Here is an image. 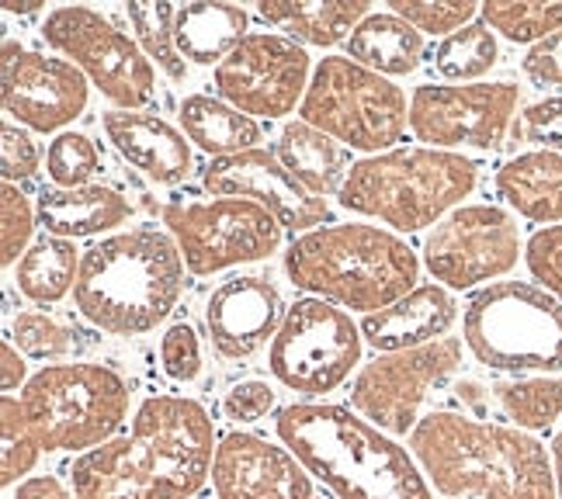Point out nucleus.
<instances>
[{
	"instance_id": "nucleus-1",
	"label": "nucleus",
	"mask_w": 562,
	"mask_h": 499,
	"mask_svg": "<svg viewBox=\"0 0 562 499\" xmlns=\"http://www.w3.org/2000/svg\"><path fill=\"white\" fill-rule=\"evenodd\" d=\"M215 430L202 402L146 399L125 438L80 454L67 468L74 499H191L212 479Z\"/></svg>"
},
{
	"instance_id": "nucleus-2",
	"label": "nucleus",
	"mask_w": 562,
	"mask_h": 499,
	"mask_svg": "<svg viewBox=\"0 0 562 499\" xmlns=\"http://www.w3.org/2000/svg\"><path fill=\"white\" fill-rule=\"evenodd\" d=\"M409 454L448 499H559L549 447L528 430L465 413H427Z\"/></svg>"
},
{
	"instance_id": "nucleus-3",
	"label": "nucleus",
	"mask_w": 562,
	"mask_h": 499,
	"mask_svg": "<svg viewBox=\"0 0 562 499\" xmlns=\"http://www.w3.org/2000/svg\"><path fill=\"white\" fill-rule=\"evenodd\" d=\"M274 433L337 499H435L414 454L351 406L292 402L278 409Z\"/></svg>"
},
{
	"instance_id": "nucleus-4",
	"label": "nucleus",
	"mask_w": 562,
	"mask_h": 499,
	"mask_svg": "<svg viewBox=\"0 0 562 499\" xmlns=\"http://www.w3.org/2000/svg\"><path fill=\"white\" fill-rule=\"evenodd\" d=\"M184 288V257L175 236L128 229L94 243L80 257L74 302L94 330L139 337L157 330Z\"/></svg>"
},
{
	"instance_id": "nucleus-5",
	"label": "nucleus",
	"mask_w": 562,
	"mask_h": 499,
	"mask_svg": "<svg viewBox=\"0 0 562 499\" xmlns=\"http://www.w3.org/2000/svg\"><path fill=\"white\" fill-rule=\"evenodd\" d=\"M285 271L295 288L372 316L417 288L420 260L400 236L348 223L299 236L285 253Z\"/></svg>"
},
{
	"instance_id": "nucleus-6",
	"label": "nucleus",
	"mask_w": 562,
	"mask_h": 499,
	"mask_svg": "<svg viewBox=\"0 0 562 499\" xmlns=\"http://www.w3.org/2000/svg\"><path fill=\"white\" fill-rule=\"evenodd\" d=\"M475 188V163L448 149H389L358 160L340 191V205L375 215L400 233H417L445 219Z\"/></svg>"
},
{
	"instance_id": "nucleus-7",
	"label": "nucleus",
	"mask_w": 562,
	"mask_h": 499,
	"mask_svg": "<svg viewBox=\"0 0 562 499\" xmlns=\"http://www.w3.org/2000/svg\"><path fill=\"white\" fill-rule=\"evenodd\" d=\"M42 451H94L128 417V382L104 364H49L18 396Z\"/></svg>"
},
{
	"instance_id": "nucleus-8",
	"label": "nucleus",
	"mask_w": 562,
	"mask_h": 499,
	"mask_svg": "<svg viewBox=\"0 0 562 499\" xmlns=\"http://www.w3.org/2000/svg\"><path fill=\"white\" fill-rule=\"evenodd\" d=\"M465 347L504 375L562 372V302L525 281L483 288L465 309Z\"/></svg>"
},
{
	"instance_id": "nucleus-9",
	"label": "nucleus",
	"mask_w": 562,
	"mask_h": 499,
	"mask_svg": "<svg viewBox=\"0 0 562 499\" xmlns=\"http://www.w3.org/2000/svg\"><path fill=\"white\" fill-rule=\"evenodd\" d=\"M299 112L302 122L330 139L375 157L400 143L409 125L406 94L393 80L361 67L351 56H330L319 63Z\"/></svg>"
},
{
	"instance_id": "nucleus-10",
	"label": "nucleus",
	"mask_w": 562,
	"mask_h": 499,
	"mask_svg": "<svg viewBox=\"0 0 562 499\" xmlns=\"http://www.w3.org/2000/svg\"><path fill=\"white\" fill-rule=\"evenodd\" d=\"M361 361V330L323 298H299L271 340V375L302 396H327L351 378Z\"/></svg>"
},
{
	"instance_id": "nucleus-11",
	"label": "nucleus",
	"mask_w": 562,
	"mask_h": 499,
	"mask_svg": "<svg viewBox=\"0 0 562 499\" xmlns=\"http://www.w3.org/2000/svg\"><path fill=\"white\" fill-rule=\"evenodd\" d=\"M164 223L184 257V268L202 277L271 257L285 229L265 205L247 199L175 202L164 208Z\"/></svg>"
},
{
	"instance_id": "nucleus-12",
	"label": "nucleus",
	"mask_w": 562,
	"mask_h": 499,
	"mask_svg": "<svg viewBox=\"0 0 562 499\" xmlns=\"http://www.w3.org/2000/svg\"><path fill=\"white\" fill-rule=\"evenodd\" d=\"M42 35L53 49L74 59V67L91 77L98 91L119 104V112H139L157 98L146 53L104 14L91 8H59L46 18Z\"/></svg>"
},
{
	"instance_id": "nucleus-13",
	"label": "nucleus",
	"mask_w": 562,
	"mask_h": 499,
	"mask_svg": "<svg viewBox=\"0 0 562 499\" xmlns=\"http://www.w3.org/2000/svg\"><path fill=\"white\" fill-rule=\"evenodd\" d=\"M462 367V340L445 337L414 351L379 354L351 385V409L389 438H406L424 420L420 406Z\"/></svg>"
},
{
	"instance_id": "nucleus-14",
	"label": "nucleus",
	"mask_w": 562,
	"mask_h": 499,
	"mask_svg": "<svg viewBox=\"0 0 562 499\" xmlns=\"http://www.w3.org/2000/svg\"><path fill=\"white\" fill-rule=\"evenodd\" d=\"M517 101H521V91L514 83H424L409 98V128L420 143H427V149H501Z\"/></svg>"
},
{
	"instance_id": "nucleus-15",
	"label": "nucleus",
	"mask_w": 562,
	"mask_h": 499,
	"mask_svg": "<svg viewBox=\"0 0 562 499\" xmlns=\"http://www.w3.org/2000/svg\"><path fill=\"white\" fill-rule=\"evenodd\" d=\"M521 257L517 223L496 205H462L435 226L424 264L448 288H472L507 274Z\"/></svg>"
},
{
	"instance_id": "nucleus-16",
	"label": "nucleus",
	"mask_w": 562,
	"mask_h": 499,
	"mask_svg": "<svg viewBox=\"0 0 562 499\" xmlns=\"http://www.w3.org/2000/svg\"><path fill=\"white\" fill-rule=\"evenodd\" d=\"M306 77L310 56L299 42L257 32L215 67V91L244 115L281 118L306 98Z\"/></svg>"
},
{
	"instance_id": "nucleus-17",
	"label": "nucleus",
	"mask_w": 562,
	"mask_h": 499,
	"mask_svg": "<svg viewBox=\"0 0 562 499\" xmlns=\"http://www.w3.org/2000/svg\"><path fill=\"white\" fill-rule=\"evenodd\" d=\"M0 98L4 112L21 125L56 133L88 107V77L67 59H49L8 42L0 59Z\"/></svg>"
},
{
	"instance_id": "nucleus-18",
	"label": "nucleus",
	"mask_w": 562,
	"mask_h": 499,
	"mask_svg": "<svg viewBox=\"0 0 562 499\" xmlns=\"http://www.w3.org/2000/svg\"><path fill=\"white\" fill-rule=\"evenodd\" d=\"M202 184L220 199H247L265 205L285 229H310L327 223V202L302 188L274 157V149H247L240 157L212 160L202 173Z\"/></svg>"
},
{
	"instance_id": "nucleus-19",
	"label": "nucleus",
	"mask_w": 562,
	"mask_h": 499,
	"mask_svg": "<svg viewBox=\"0 0 562 499\" xmlns=\"http://www.w3.org/2000/svg\"><path fill=\"white\" fill-rule=\"evenodd\" d=\"M212 489L220 499H313L310 472L289 447L233 430L215 447Z\"/></svg>"
},
{
	"instance_id": "nucleus-20",
	"label": "nucleus",
	"mask_w": 562,
	"mask_h": 499,
	"mask_svg": "<svg viewBox=\"0 0 562 499\" xmlns=\"http://www.w3.org/2000/svg\"><path fill=\"white\" fill-rule=\"evenodd\" d=\"M281 295L268 277L240 274L223 281L205 306L212 347L229 361L254 358L281 330Z\"/></svg>"
},
{
	"instance_id": "nucleus-21",
	"label": "nucleus",
	"mask_w": 562,
	"mask_h": 499,
	"mask_svg": "<svg viewBox=\"0 0 562 499\" xmlns=\"http://www.w3.org/2000/svg\"><path fill=\"white\" fill-rule=\"evenodd\" d=\"M101 125L122 160L146 173L149 181L178 184L191 173V146L164 118L146 112H108Z\"/></svg>"
},
{
	"instance_id": "nucleus-22",
	"label": "nucleus",
	"mask_w": 562,
	"mask_h": 499,
	"mask_svg": "<svg viewBox=\"0 0 562 499\" xmlns=\"http://www.w3.org/2000/svg\"><path fill=\"white\" fill-rule=\"evenodd\" d=\"M456 316H459L456 298H451L441 285H420L406 298H400L396 306L364 316L361 337L369 340L379 354L414 351V347L445 340Z\"/></svg>"
},
{
	"instance_id": "nucleus-23",
	"label": "nucleus",
	"mask_w": 562,
	"mask_h": 499,
	"mask_svg": "<svg viewBox=\"0 0 562 499\" xmlns=\"http://www.w3.org/2000/svg\"><path fill=\"white\" fill-rule=\"evenodd\" d=\"M128 215H133V202L104 184L42 191L35 208L38 226L59 240H83V236L108 233L122 226Z\"/></svg>"
},
{
	"instance_id": "nucleus-24",
	"label": "nucleus",
	"mask_w": 562,
	"mask_h": 499,
	"mask_svg": "<svg viewBox=\"0 0 562 499\" xmlns=\"http://www.w3.org/2000/svg\"><path fill=\"white\" fill-rule=\"evenodd\" d=\"M501 199L531 223H562V154L531 149L496 173Z\"/></svg>"
},
{
	"instance_id": "nucleus-25",
	"label": "nucleus",
	"mask_w": 562,
	"mask_h": 499,
	"mask_svg": "<svg viewBox=\"0 0 562 499\" xmlns=\"http://www.w3.org/2000/svg\"><path fill=\"white\" fill-rule=\"evenodd\" d=\"M268 25L289 32L306 46H337L369 18V0H268L257 4Z\"/></svg>"
},
{
	"instance_id": "nucleus-26",
	"label": "nucleus",
	"mask_w": 562,
	"mask_h": 499,
	"mask_svg": "<svg viewBox=\"0 0 562 499\" xmlns=\"http://www.w3.org/2000/svg\"><path fill=\"white\" fill-rule=\"evenodd\" d=\"M274 157L285 163V170L292 178L313 191L316 199L323 194H340L344 184H348V154L319 128L306 125V122H289L281 128V136L274 143Z\"/></svg>"
},
{
	"instance_id": "nucleus-27",
	"label": "nucleus",
	"mask_w": 562,
	"mask_h": 499,
	"mask_svg": "<svg viewBox=\"0 0 562 499\" xmlns=\"http://www.w3.org/2000/svg\"><path fill=\"white\" fill-rule=\"evenodd\" d=\"M247 25L250 14L236 4H184L175 21L178 53L199 67H220L247 38Z\"/></svg>"
},
{
	"instance_id": "nucleus-28",
	"label": "nucleus",
	"mask_w": 562,
	"mask_h": 499,
	"mask_svg": "<svg viewBox=\"0 0 562 499\" xmlns=\"http://www.w3.org/2000/svg\"><path fill=\"white\" fill-rule=\"evenodd\" d=\"M181 125L188 143H194L202 154L226 160L240 157L247 149H257L261 143V128L244 112H236L226 101L209 98V94H191L181 104Z\"/></svg>"
},
{
	"instance_id": "nucleus-29",
	"label": "nucleus",
	"mask_w": 562,
	"mask_h": 499,
	"mask_svg": "<svg viewBox=\"0 0 562 499\" xmlns=\"http://www.w3.org/2000/svg\"><path fill=\"white\" fill-rule=\"evenodd\" d=\"M348 56L361 67L375 73L403 77L414 73L424 59V35L406 25L403 18L389 14H369L348 38Z\"/></svg>"
},
{
	"instance_id": "nucleus-30",
	"label": "nucleus",
	"mask_w": 562,
	"mask_h": 499,
	"mask_svg": "<svg viewBox=\"0 0 562 499\" xmlns=\"http://www.w3.org/2000/svg\"><path fill=\"white\" fill-rule=\"evenodd\" d=\"M80 257L70 240L42 236V240L18 260V288L38 306H53L70 288H77Z\"/></svg>"
},
{
	"instance_id": "nucleus-31",
	"label": "nucleus",
	"mask_w": 562,
	"mask_h": 499,
	"mask_svg": "<svg viewBox=\"0 0 562 499\" xmlns=\"http://www.w3.org/2000/svg\"><path fill=\"white\" fill-rule=\"evenodd\" d=\"M493 396L517 430L542 433L562 420V375H528L496 382Z\"/></svg>"
},
{
	"instance_id": "nucleus-32",
	"label": "nucleus",
	"mask_w": 562,
	"mask_h": 499,
	"mask_svg": "<svg viewBox=\"0 0 562 499\" xmlns=\"http://www.w3.org/2000/svg\"><path fill=\"white\" fill-rule=\"evenodd\" d=\"M11 340L18 351L35 361H67L83 354L94 343L88 333H80L70 322H63L49 313H21L11 322Z\"/></svg>"
},
{
	"instance_id": "nucleus-33",
	"label": "nucleus",
	"mask_w": 562,
	"mask_h": 499,
	"mask_svg": "<svg viewBox=\"0 0 562 499\" xmlns=\"http://www.w3.org/2000/svg\"><path fill=\"white\" fill-rule=\"evenodd\" d=\"M496 38L486 21H472L462 32L441 38L435 49V67L445 80H475L493 70Z\"/></svg>"
},
{
	"instance_id": "nucleus-34",
	"label": "nucleus",
	"mask_w": 562,
	"mask_h": 499,
	"mask_svg": "<svg viewBox=\"0 0 562 499\" xmlns=\"http://www.w3.org/2000/svg\"><path fill=\"white\" fill-rule=\"evenodd\" d=\"M125 14L139 35L143 53L149 59H157V67L170 80H184L188 67H184V56L178 53V38H175L178 8L175 4H128Z\"/></svg>"
},
{
	"instance_id": "nucleus-35",
	"label": "nucleus",
	"mask_w": 562,
	"mask_h": 499,
	"mask_svg": "<svg viewBox=\"0 0 562 499\" xmlns=\"http://www.w3.org/2000/svg\"><path fill=\"white\" fill-rule=\"evenodd\" d=\"M483 21L510 42H542L562 29V0L559 4H521V0H490L483 4Z\"/></svg>"
},
{
	"instance_id": "nucleus-36",
	"label": "nucleus",
	"mask_w": 562,
	"mask_h": 499,
	"mask_svg": "<svg viewBox=\"0 0 562 499\" xmlns=\"http://www.w3.org/2000/svg\"><path fill=\"white\" fill-rule=\"evenodd\" d=\"M38 454L42 447L25 420V409L18 399L4 396L0 399V483L14 486L18 479H25L35 468Z\"/></svg>"
},
{
	"instance_id": "nucleus-37",
	"label": "nucleus",
	"mask_w": 562,
	"mask_h": 499,
	"mask_svg": "<svg viewBox=\"0 0 562 499\" xmlns=\"http://www.w3.org/2000/svg\"><path fill=\"white\" fill-rule=\"evenodd\" d=\"M483 8L469 0H393V14L403 18L406 25L430 35H456L465 25H472Z\"/></svg>"
},
{
	"instance_id": "nucleus-38",
	"label": "nucleus",
	"mask_w": 562,
	"mask_h": 499,
	"mask_svg": "<svg viewBox=\"0 0 562 499\" xmlns=\"http://www.w3.org/2000/svg\"><path fill=\"white\" fill-rule=\"evenodd\" d=\"M46 170L59 188H88V181L101 170L98 146L80 133H63L53 139L46 154Z\"/></svg>"
},
{
	"instance_id": "nucleus-39",
	"label": "nucleus",
	"mask_w": 562,
	"mask_h": 499,
	"mask_svg": "<svg viewBox=\"0 0 562 499\" xmlns=\"http://www.w3.org/2000/svg\"><path fill=\"white\" fill-rule=\"evenodd\" d=\"M32 229H35V215L29 208L25 191L18 184H4V191H0V260H4V268L14 264L18 253L25 257Z\"/></svg>"
},
{
	"instance_id": "nucleus-40",
	"label": "nucleus",
	"mask_w": 562,
	"mask_h": 499,
	"mask_svg": "<svg viewBox=\"0 0 562 499\" xmlns=\"http://www.w3.org/2000/svg\"><path fill=\"white\" fill-rule=\"evenodd\" d=\"M160 364H164V372L181 385L202 375V347L188 322H178V327H170L160 337Z\"/></svg>"
},
{
	"instance_id": "nucleus-41",
	"label": "nucleus",
	"mask_w": 562,
	"mask_h": 499,
	"mask_svg": "<svg viewBox=\"0 0 562 499\" xmlns=\"http://www.w3.org/2000/svg\"><path fill=\"white\" fill-rule=\"evenodd\" d=\"M528 271L542 281L546 292L562 302V226L538 229L525 247Z\"/></svg>"
},
{
	"instance_id": "nucleus-42",
	"label": "nucleus",
	"mask_w": 562,
	"mask_h": 499,
	"mask_svg": "<svg viewBox=\"0 0 562 499\" xmlns=\"http://www.w3.org/2000/svg\"><path fill=\"white\" fill-rule=\"evenodd\" d=\"M514 133L525 143L562 154V98H549V101H538V104L525 107V115L517 118Z\"/></svg>"
},
{
	"instance_id": "nucleus-43",
	"label": "nucleus",
	"mask_w": 562,
	"mask_h": 499,
	"mask_svg": "<svg viewBox=\"0 0 562 499\" xmlns=\"http://www.w3.org/2000/svg\"><path fill=\"white\" fill-rule=\"evenodd\" d=\"M38 163H42L38 143L29 133H21V128L4 125V133H0V173H4V181L14 184L35 178Z\"/></svg>"
},
{
	"instance_id": "nucleus-44",
	"label": "nucleus",
	"mask_w": 562,
	"mask_h": 499,
	"mask_svg": "<svg viewBox=\"0 0 562 499\" xmlns=\"http://www.w3.org/2000/svg\"><path fill=\"white\" fill-rule=\"evenodd\" d=\"M274 409V388L268 382H236L223 396V417L233 423H257Z\"/></svg>"
},
{
	"instance_id": "nucleus-45",
	"label": "nucleus",
	"mask_w": 562,
	"mask_h": 499,
	"mask_svg": "<svg viewBox=\"0 0 562 499\" xmlns=\"http://www.w3.org/2000/svg\"><path fill=\"white\" fill-rule=\"evenodd\" d=\"M525 77L535 87H542V91H549V87H562V29L528 49Z\"/></svg>"
},
{
	"instance_id": "nucleus-46",
	"label": "nucleus",
	"mask_w": 562,
	"mask_h": 499,
	"mask_svg": "<svg viewBox=\"0 0 562 499\" xmlns=\"http://www.w3.org/2000/svg\"><path fill=\"white\" fill-rule=\"evenodd\" d=\"M14 499H74V489L63 486L56 475H32V479L18 483Z\"/></svg>"
},
{
	"instance_id": "nucleus-47",
	"label": "nucleus",
	"mask_w": 562,
	"mask_h": 499,
	"mask_svg": "<svg viewBox=\"0 0 562 499\" xmlns=\"http://www.w3.org/2000/svg\"><path fill=\"white\" fill-rule=\"evenodd\" d=\"M25 388V361H21V354L14 351V343H0V388L4 393H11V388Z\"/></svg>"
},
{
	"instance_id": "nucleus-48",
	"label": "nucleus",
	"mask_w": 562,
	"mask_h": 499,
	"mask_svg": "<svg viewBox=\"0 0 562 499\" xmlns=\"http://www.w3.org/2000/svg\"><path fill=\"white\" fill-rule=\"evenodd\" d=\"M456 393H459V399H462V402H469V406H475V409H480V406L486 402L483 385H480V382H459Z\"/></svg>"
},
{
	"instance_id": "nucleus-49",
	"label": "nucleus",
	"mask_w": 562,
	"mask_h": 499,
	"mask_svg": "<svg viewBox=\"0 0 562 499\" xmlns=\"http://www.w3.org/2000/svg\"><path fill=\"white\" fill-rule=\"evenodd\" d=\"M549 454H552V472H555V492H559V499H562V427L555 430Z\"/></svg>"
},
{
	"instance_id": "nucleus-50",
	"label": "nucleus",
	"mask_w": 562,
	"mask_h": 499,
	"mask_svg": "<svg viewBox=\"0 0 562 499\" xmlns=\"http://www.w3.org/2000/svg\"><path fill=\"white\" fill-rule=\"evenodd\" d=\"M38 8H42L38 0H25V4H14V0H11V4H4L8 14H35Z\"/></svg>"
},
{
	"instance_id": "nucleus-51",
	"label": "nucleus",
	"mask_w": 562,
	"mask_h": 499,
	"mask_svg": "<svg viewBox=\"0 0 562 499\" xmlns=\"http://www.w3.org/2000/svg\"><path fill=\"white\" fill-rule=\"evenodd\" d=\"M313 499H330V496H319V492H316V496H313Z\"/></svg>"
}]
</instances>
